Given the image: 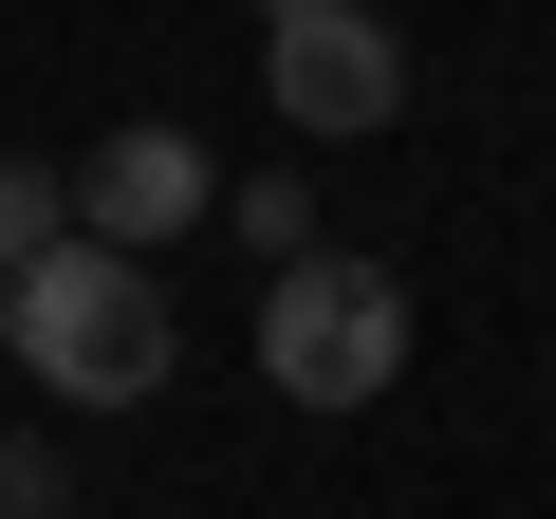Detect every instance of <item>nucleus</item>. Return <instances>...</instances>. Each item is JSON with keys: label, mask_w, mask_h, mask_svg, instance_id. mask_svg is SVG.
I'll list each match as a JSON object with an SVG mask.
<instances>
[{"label": "nucleus", "mask_w": 556, "mask_h": 519, "mask_svg": "<svg viewBox=\"0 0 556 519\" xmlns=\"http://www.w3.org/2000/svg\"><path fill=\"white\" fill-rule=\"evenodd\" d=\"M260 75H278V130H316V149H371L408 112V38L371 0H298V20L260 38Z\"/></svg>", "instance_id": "7ed1b4c3"}, {"label": "nucleus", "mask_w": 556, "mask_h": 519, "mask_svg": "<svg viewBox=\"0 0 556 519\" xmlns=\"http://www.w3.org/2000/svg\"><path fill=\"white\" fill-rule=\"evenodd\" d=\"M278 20H298V0H260V38H278Z\"/></svg>", "instance_id": "6e6552de"}, {"label": "nucleus", "mask_w": 556, "mask_h": 519, "mask_svg": "<svg viewBox=\"0 0 556 519\" xmlns=\"http://www.w3.org/2000/svg\"><path fill=\"white\" fill-rule=\"evenodd\" d=\"M241 241L298 279V260H316V186H298V167H260V186H241Z\"/></svg>", "instance_id": "423d86ee"}, {"label": "nucleus", "mask_w": 556, "mask_h": 519, "mask_svg": "<svg viewBox=\"0 0 556 519\" xmlns=\"http://www.w3.org/2000/svg\"><path fill=\"white\" fill-rule=\"evenodd\" d=\"M0 353H20L56 408H149L167 371H186V316H167V279L130 241H56V260H20V298H0Z\"/></svg>", "instance_id": "f257e3e1"}, {"label": "nucleus", "mask_w": 556, "mask_h": 519, "mask_svg": "<svg viewBox=\"0 0 556 519\" xmlns=\"http://www.w3.org/2000/svg\"><path fill=\"white\" fill-rule=\"evenodd\" d=\"M204 204H223V167H204V130H167V112H149V130H112V149L75 167V223H93V241H130V260H149L167 223H204Z\"/></svg>", "instance_id": "20e7f679"}, {"label": "nucleus", "mask_w": 556, "mask_h": 519, "mask_svg": "<svg viewBox=\"0 0 556 519\" xmlns=\"http://www.w3.org/2000/svg\"><path fill=\"white\" fill-rule=\"evenodd\" d=\"M56 241H75V186L38 149H0V298H20V260H56Z\"/></svg>", "instance_id": "39448f33"}, {"label": "nucleus", "mask_w": 556, "mask_h": 519, "mask_svg": "<svg viewBox=\"0 0 556 519\" xmlns=\"http://www.w3.org/2000/svg\"><path fill=\"white\" fill-rule=\"evenodd\" d=\"M0 519H75V464L56 445H0Z\"/></svg>", "instance_id": "0eeeda50"}, {"label": "nucleus", "mask_w": 556, "mask_h": 519, "mask_svg": "<svg viewBox=\"0 0 556 519\" xmlns=\"http://www.w3.org/2000/svg\"><path fill=\"white\" fill-rule=\"evenodd\" d=\"M260 371L278 390H298V408H371L390 371H408V279H390V260H298V279H278L260 298Z\"/></svg>", "instance_id": "f03ea898"}]
</instances>
